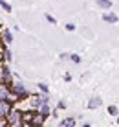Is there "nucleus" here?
<instances>
[{
	"mask_svg": "<svg viewBox=\"0 0 119 127\" xmlns=\"http://www.w3.org/2000/svg\"><path fill=\"white\" fill-rule=\"evenodd\" d=\"M64 28H66V32H75V28H77V26L73 24V22H66Z\"/></svg>",
	"mask_w": 119,
	"mask_h": 127,
	"instance_id": "nucleus-20",
	"label": "nucleus"
},
{
	"mask_svg": "<svg viewBox=\"0 0 119 127\" xmlns=\"http://www.w3.org/2000/svg\"><path fill=\"white\" fill-rule=\"evenodd\" d=\"M2 59H4V63H11V59H13V55H11V50H7V48H2Z\"/></svg>",
	"mask_w": 119,
	"mask_h": 127,
	"instance_id": "nucleus-12",
	"label": "nucleus"
},
{
	"mask_svg": "<svg viewBox=\"0 0 119 127\" xmlns=\"http://www.w3.org/2000/svg\"><path fill=\"white\" fill-rule=\"evenodd\" d=\"M37 112H39V114H40V116L44 118V120H48V118L51 116V107H50V103H48V105H42V107L39 109Z\"/></svg>",
	"mask_w": 119,
	"mask_h": 127,
	"instance_id": "nucleus-8",
	"label": "nucleus"
},
{
	"mask_svg": "<svg viewBox=\"0 0 119 127\" xmlns=\"http://www.w3.org/2000/svg\"><path fill=\"white\" fill-rule=\"evenodd\" d=\"M4 120H6L7 125H22V111L20 109H13Z\"/></svg>",
	"mask_w": 119,
	"mask_h": 127,
	"instance_id": "nucleus-4",
	"label": "nucleus"
},
{
	"mask_svg": "<svg viewBox=\"0 0 119 127\" xmlns=\"http://www.w3.org/2000/svg\"><path fill=\"white\" fill-rule=\"evenodd\" d=\"M0 7H2L4 11H13V6L9 2H6V0H0Z\"/></svg>",
	"mask_w": 119,
	"mask_h": 127,
	"instance_id": "nucleus-16",
	"label": "nucleus"
},
{
	"mask_svg": "<svg viewBox=\"0 0 119 127\" xmlns=\"http://www.w3.org/2000/svg\"><path fill=\"white\" fill-rule=\"evenodd\" d=\"M116 122H117V127H119V116H117V118H116Z\"/></svg>",
	"mask_w": 119,
	"mask_h": 127,
	"instance_id": "nucleus-27",
	"label": "nucleus"
},
{
	"mask_svg": "<svg viewBox=\"0 0 119 127\" xmlns=\"http://www.w3.org/2000/svg\"><path fill=\"white\" fill-rule=\"evenodd\" d=\"M95 2H97V6L101 9H110L112 7V0H95Z\"/></svg>",
	"mask_w": 119,
	"mask_h": 127,
	"instance_id": "nucleus-13",
	"label": "nucleus"
},
{
	"mask_svg": "<svg viewBox=\"0 0 119 127\" xmlns=\"http://www.w3.org/2000/svg\"><path fill=\"white\" fill-rule=\"evenodd\" d=\"M7 127H26V125H7Z\"/></svg>",
	"mask_w": 119,
	"mask_h": 127,
	"instance_id": "nucleus-26",
	"label": "nucleus"
},
{
	"mask_svg": "<svg viewBox=\"0 0 119 127\" xmlns=\"http://www.w3.org/2000/svg\"><path fill=\"white\" fill-rule=\"evenodd\" d=\"M101 105H103V99L99 98V96H92L90 99H88V103H86V107L90 109V111H95V109H99Z\"/></svg>",
	"mask_w": 119,
	"mask_h": 127,
	"instance_id": "nucleus-6",
	"label": "nucleus"
},
{
	"mask_svg": "<svg viewBox=\"0 0 119 127\" xmlns=\"http://www.w3.org/2000/svg\"><path fill=\"white\" fill-rule=\"evenodd\" d=\"M51 116L57 118V116H59V111H57V109H53V111H51Z\"/></svg>",
	"mask_w": 119,
	"mask_h": 127,
	"instance_id": "nucleus-23",
	"label": "nucleus"
},
{
	"mask_svg": "<svg viewBox=\"0 0 119 127\" xmlns=\"http://www.w3.org/2000/svg\"><path fill=\"white\" fill-rule=\"evenodd\" d=\"M26 127H31V125H26Z\"/></svg>",
	"mask_w": 119,
	"mask_h": 127,
	"instance_id": "nucleus-28",
	"label": "nucleus"
},
{
	"mask_svg": "<svg viewBox=\"0 0 119 127\" xmlns=\"http://www.w3.org/2000/svg\"><path fill=\"white\" fill-rule=\"evenodd\" d=\"M29 103H31V109L33 111H39V109L42 107V105H48L50 103V94H31L29 96Z\"/></svg>",
	"mask_w": 119,
	"mask_h": 127,
	"instance_id": "nucleus-2",
	"label": "nucleus"
},
{
	"mask_svg": "<svg viewBox=\"0 0 119 127\" xmlns=\"http://www.w3.org/2000/svg\"><path fill=\"white\" fill-rule=\"evenodd\" d=\"M70 61L75 63V64H79V63H81V55H79V54H70Z\"/></svg>",
	"mask_w": 119,
	"mask_h": 127,
	"instance_id": "nucleus-18",
	"label": "nucleus"
},
{
	"mask_svg": "<svg viewBox=\"0 0 119 127\" xmlns=\"http://www.w3.org/2000/svg\"><path fill=\"white\" fill-rule=\"evenodd\" d=\"M82 127H92V124H90V122H84V124H82Z\"/></svg>",
	"mask_w": 119,
	"mask_h": 127,
	"instance_id": "nucleus-25",
	"label": "nucleus"
},
{
	"mask_svg": "<svg viewBox=\"0 0 119 127\" xmlns=\"http://www.w3.org/2000/svg\"><path fill=\"white\" fill-rule=\"evenodd\" d=\"M103 20L108 22V24H116L119 20V17L116 15V13H103Z\"/></svg>",
	"mask_w": 119,
	"mask_h": 127,
	"instance_id": "nucleus-9",
	"label": "nucleus"
},
{
	"mask_svg": "<svg viewBox=\"0 0 119 127\" xmlns=\"http://www.w3.org/2000/svg\"><path fill=\"white\" fill-rule=\"evenodd\" d=\"M75 118H73V116H70V118H64V120L62 122H59V125H57V127H75Z\"/></svg>",
	"mask_w": 119,
	"mask_h": 127,
	"instance_id": "nucleus-10",
	"label": "nucleus"
},
{
	"mask_svg": "<svg viewBox=\"0 0 119 127\" xmlns=\"http://www.w3.org/2000/svg\"><path fill=\"white\" fill-rule=\"evenodd\" d=\"M62 79H64L66 83H70V81H72V74H70V72H66V74H64V77H62Z\"/></svg>",
	"mask_w": 119,
	"mask_h": 127,
	"instance_id": "nucleus-21",
	"label": "nucleus"
},
{
	"mask_svg": "<svg viewBox=\"0 0 119 127\" xmlns=\"http://www.w3.org/2000/svg\"><path fill=\"white\" fill-rule=\"evenodd\" d=\"M39 92H40V94H50V87H48L46 85V83H39Z\"/></svg>",
	"mask_w": 119,
	"mask_h": 127,
	"instance_id": "nucleus-15",
	"label": "nucleus"
},
{
	"mask_svg": "<svg viewBox=\"0 0 119 127\" xmlns=\"http://www.w3.org/2000/svg\"><path fill=\"white\" fill-rule=\"evenodd\" d=\"M44 19H46V20H48L50 24H53V26L57 24V19H55L53 15H50V13H46V15H44Z\"/></svg>",
	"mask_w": 119,
	"mask_h": 127,
	"instance_id": "nucleus-19",
	"label": "nucleus"
},
{
	"mask_svg": "<svg viewBox=\"0 0 119 127\" xmlns=\"http://www.w3.org/2000/svg\"><path fill=\"white\" fill-rule=\"evenodd\" d=\"M0 101H9V90L4 85H0Z\"/></svg>",
	"mask_w": 119,
	"mask_h": 127,
	"instance_id": "nucleus-11",
	"label": "nucleus"
},
{
	"mask_svg": "<svg viewBox=\"0 0 119 127\" xmlns=\"http://www.w3.org/2000/svg\"><path fill=\"white\" fill-rule=\"evenodd\" d=\"M59 57L62 59V61H66V59H70V54H66V52H62V54H59Z\"/></svg>",
	"mask_w": 119,
	"mask_h": 127,
	"instance_id": "nucleus-22",
	"label": "nucleus"
},
{
	"mask_svg": "<svg viewBox=\"0 0 119 127\" xmlns=\"http://www.w3.org/2000/svg\"><path fill=\"white\" fill-rule=\"evenodd\" d=\"M68 107V103H66V99H59V103H57V111H64V109Z\"/></svg>",
	"mask_w": 119,
	"mask_h": 127,
	"instance_id": "nucleus-17",
	"label": "nucleus"
},
{
	"mask_svg": "<svg viewBox=\"0 0 119 127\" xmlns=\"http://www.w3.org/2000/svg\"><path fill=\"white\" fill-rule=\"evenodd\" d=\"M0 41L4 42V46H7V44L13 42V33H11L9 28H2L0 30Z\"/></svg>",
	"mask_w": 119,
	"mask_h": 127,
	"instance_id": "nucleus-5",
	"label": "nucleus"
},
{
	"mask_svg": "<svg viewBox=\"0 0 119 127\" xmlns=\"http://www.w3.org/2000/svg\"><path fill=\"white\" fill-rule=\"evenodd\" d=\"M0 127H7V124H6V120H2V118H0Z\"/></svg>",
	"mask_w": 119,
	"mask_h": 127,
	"instance_id": "nucleus-24",
	"label": "nucleus"
},
{
	"mask_svg": "<svg viewBox=\"0 0 119 127\" xmlns=\"http://www.w3.org/2000/svg\"><path fill=\"white\" fill-rule=\"evenodd\" d=\"M106 112H108V114L112 116V118H117V116H119V109L116 107V105H108Z\"/></svg>",
	"mask_w": 119,
	"mask_h": 127,
	"instance_id": "nucleus-14",
	"label": "nucleus"
},
{
	"mask_svg": "<svg viewBox=\"0 0 119 127\" xmlns=\"http://www.w3.org/2000/svg\"><path fill=\"white\" fill-rule=\"evenodd\" d=\"M7 90H9V103H11V105L17 103V101L29 99V96H31V92L28 90V87H26L24 83H19V81H15Z\"/></svg>",
	"mask_w": 119,
	"mask_h": 127,
	"instance_id": "nucleus-1",
	"label": "nucleus"
},
{
	"mask_svg": "<svg viewBox=\"0 0 119 127\" xmlns=\"http://www.w3.org/2000/svg\"><path fill=\"white\" fill-rule=\"evenodd\" d=\"M13 83L15 81H13V74H11L9 66H7L6 63H2L0 64V85H4L6 89H9Z\"/></svg>",
	"mask_w": 119,
	"mask_h": 127,
	"instance_id": "nucleus-3",
	"label": "nucleus"
},
{
	"mask_svg": "<svg viewBox=\"0 0 119 127\" xmlns=\"http://www.w3.org/2000/svg\"><path fill=\"white\" fill-rule=\"evenodd\" d=\"M11 111H13V105L9 101H0V118H2V120L9 114Z\"/></svg>",
	"mask_w": 119,
	"mask_h": 127,
	"instance_id": "nucleus-7",
	"label": "nucleus"
}]
</instances>
